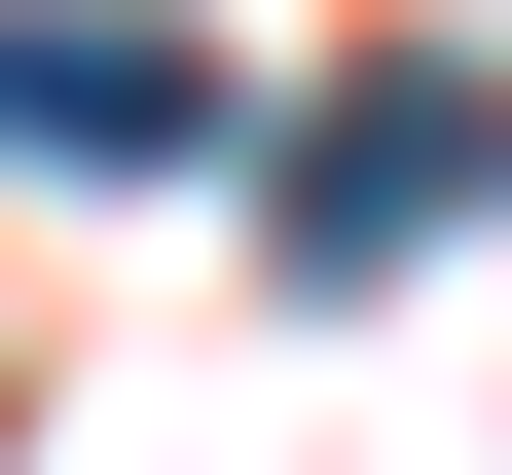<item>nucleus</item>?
Wrapping results in <instances>:
<instances>
[{
	"instance_id": "f03ea898",
	"label": "nucleus",
	"mask_w": 512,
	"mask_h": 475,
	"mask_svg": "<svg viewBox=\"0 0 512 475\" xmlns=\"http://www.w3.org/2000/svg\"><path fill=\"white\" fill-rule=\"evenodd\" d=\"M0 147L37 183H183L220 147V37H183V0H0Z\"/></svg>"
},
{
	"instance_id": "f257e3e1",
	"label": "nucleus",
	"mask_w": 512,
	"mask_h": 475,
	"mask_svg": "<svg viewBox=\"0 0 512 475\" xmlns=\"http://www.w3.org/2000/svg\"><path fill=\"white\" fill-rule=\"evenodd\" d=\"M439 220H512V74H476V37L293 110V256H330V293H366V256H439Z\"/></svg>"
}]
</instances>
